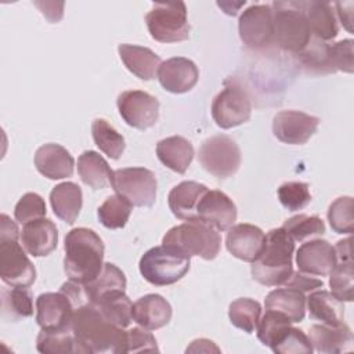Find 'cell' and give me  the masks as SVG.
<instances>
[{"label": "cell", "instance_id": "f5cc1de1", "mask_svg": "<svg viewBox=\"0 0 354 354\" xmlns=\"http://www.w3.org/2000/svg\"><path fill=\"white\" fill-rule=\"evenodd\" d=\"M335 7L337 10V15H339V19H340L342 25L348 32H353V1L336 3Z\"/></svg>", "mask_w": 354, "mask_h": 354}, {"label": "cell", "instance_id": "cb8c5ba5", "mask_svg": "<svg viewBox=\"0 0 354 354\" xmlns=\"http://www.w3.org/2000/svg\"><path fill=\"white\" fill-rule=\"evenodd\" d=\"M119 57L124 66L141 80H152L162 64L159 55H156L151 48L136 46V44H119Z\"/></svg>", "mask_w": 354, "mask_h": 354}, {"label": "cell", "instance_id": "30bf717a", "mask_svg": "<svg viewBox=\"0 0 354 354\" xmlns=\"http://www.w3.org/2000/svg\"><path fill=\"white\" fill-rule=\"evenodd\" d=\"M115 192L137 207H151L156 201V177L145 167H123L112 174Z\"/></svg>", "mask_w": 354, "mask_h": 354}, {"label": "cell", "instance_id": "d6a6232c", "mask_svg": "<svg viewBox=\"0 0 354 354\" xmlns=\"http://www.w3.org/2000/svg\"><path fill=\"white\" fill-rule=\"evenodd\" d=\"M1 314L3 318L18 321L33 315V296L28 288H3L1 289Z\"/></svg>", "mask_w": 354, "mask_h": 354}, {"label": "cell", "instance_id": "c3c4849f", "mask_svg": "<svg viewBox=\"0 0 354 354\" xmlns=\"http://www.w3.org/2000/svg\"><path fill=\"white\" fill-rule=\"evenodd\" d=\"M142 351H159L156 339L148 329L142 326L131 328L127 330V353Z\"/></svg>", "mask_w": 354, "mask_h": 354}, {"label": "cell", "instance_id": "5bb4252c", "mask_svg": "<svg viewBox=\"0 0 354 354\" xmlns=\"http://www.w3.org/2000/svg\"><path fill=\"white\" fill-rule=\"evenodd\" d=\"M319 119L300 111H281L272 119V133L283 144L303 145L317 131Z\"/></svg>", "mask_w": 354, "mask_h": 354}, {"label": "cell", "instance_id": "ab89813d", "mask_svg": "<svg viewBox=\"0 0 354 354\" xmlns=\"http://www.w3.org/2000/svg\"><path fill=\"white\" fill-rule=\"evenodd\" d=\"M282 228L295 242H304L306 239L321 236L326 231L325 223L318 216L308 214H296L285 220Z\"/></svg>", "mask_w": 354, "mask_h": 354}, {"label": "cell", "instance_id": "681fc988", "mask_svg": "<svg viewBox=\"0 0 354 354\" xmlns=\"http://www.w3.org/2000/svg\"><path fill=\"white\" fill-rule=\"evenodd\" d=\"M283 286L293 288V289H297L303 293H307V292H313L318 288H322L324 282L318 278L311 277L310 274H306V272H301V271H293Z\"/></svg>", "mask_w": 354, "mask_h": 354}, {"label": "cell", "instance_id": "277c9868", "mask_svg": "<svg viewBox=\"0 0 354 354\" xmlns=\"http://www.w3.org/2000/svg\"><path fill=\"white\" fill-rule=\"evenodd\" d=\"M271 8L274 21L272 43L293 55L303 51L313 37L304 15L303 1H274Z\"/></svg>", "mask_w": 354, "mask_h": 354}, {"label": "cell", "instance_id": "e575fe53", "mask_svg": "<svg viewBox=\"0 0 354 354\" xmlns=\"http://www.w3.org/2000/svg\"><path fill=\"white\" fill-rule=\"evenodd\" d=\"M86 285V290L90 299V303L94 304L101 296L113 292L124 290L127 281L123 271L112 263H104L101 272Z\"/></svg>", "mask_w": 354, "mask_h": 354}, {"label": "cell", "instance_id": "7402d4cb", "mask_svg": "<svg viewBox=\"0 0 354 354\" xmlns=\"http://www.w3.org/2000/svg\"><path fill=\"white\" fill-rule=\"evenodd\" d=\"M307 336L313 350L324 354H339L350 351L354 343L353 332L344 322L337 326H329L325 324L313 325Z\"/></svg>", "mask_w": 354, "mask_h": 354}, {"label": "cell", "instance_id": "4316f807", "mask_svg": "<svg viewBox=\"0 0 354 354\" xmlns=\"http://www.w3.org/2000/svg\"><path fill=\"white\" fill-rule=\"evenodd\" d=\"M194 155L195 151L192 144L181 136H171L160 140L156 144L158 159L167 169L178 174H184L187 171L194 159Z\"/></svg>", "mask_w": 354, "mask_h": 354}, {"label": "cell", "instance_id": "8d00e7d4", "mask_svg": "<svg viewBox=\"0 0 354 354\" xmlns=\"http://www.w3.org/2000/svg\"><path fill=\"white\" fill-rule=\"evenodd\" d=\"M91 134H93L94 144L108 158L116 160L124 152L126 144H124L123 136L118 133L115 127L108 123V120L101 118L94 119L91 124Z\"/></svg>", "mask_w": 354, "mask_h": 354}, {"label": "cell", "instance_id": "7c38bea8", "mask_svg": "<svg viewBox=\"0 0 354 354\" xmlns=\"http://www.w3.org/2000/svg\"><path fill=\"white\" fill-rule=\"evenodd\" d=\"M238 30L242 43L252 50L267 48L274 39L271 4H252L241 15Z\"/></svg>", "mask_w": 354, "mask_h": 354}, {"label": "cell", "instance_id": "7dc6e473", "mask_svg": "<svg viewBox=\"0 0 354 354\" xmlns=\"http://www.w3.org/2000/svg\"><path fill=\"white\" fill-rule=\"evenodd\" d=\"M353 44L354 41L351 39L340 40L330 44V59L336 72L340 71L346 73H353L354 71Z\"/></svg>", "mask_w": 354, "mask_h": 354}, {"label": "cell", "instance_id": "83f0119b", "mask_svg": "<svg viewBox=\"0 0 354 354\" xmlns=\"http://www.w3.org/2000/svg\"><path fill=\"white\" fill-rule=\"evenodd\" d=\"M50 205L54 214L59 220L72 225L76 221L83 205V194L80 187L72 181H65L55 185L50 192Z\"/></svg>", "mask_w": 354, "mask_h": 354}, {"label": "cell", "instance_id": "e0dca14e", "mask_svg": "<svg viewBox=\"0 0 354 354\" xmlns=\"http://www.w3.org/2000/svg\"><path fill=\"white\" fill-rule=\"evenodd\" d=\"M156 77L166 91L183 94L192 90L198 83L199 71L194 61L184 57H173L159 65Z\"/></svg>", "mask_w": 354, "mask_h": 354}, {"label": "cell", "instance_id": "7a4b0ae2", "mask_svg": "<svg viewBox=\"0 0 354 354\" xmlns=\"http://www.w3.org/2000/svg\"><path fill=\"white\" fill-rule=\"evenodd\" d=\"M64 250V271L69 279L88 283L101 272L105 246L95 231L84 227L71 230Z\"/></svg>", "mask_w": 354, "mask_h": 354}, {"label": "cell", "instance_id": "f1b7e54d", "mask_svg": "<svg viewBox=\"0 0 354 354\" xmlns=\"http://www.w3.org/2000/svg\"><path fill=\"white\" fill-rule=\"evenodd\" d=\"M344 301L339 300L335 295L328 290L319 289L313 290L306 297L307 310L313 319L329 326H337L344 319Z\"/></svg>", "mask_w": 354, "mask_h": 354}, {"label": "cell", "instance_id": "ee69618b", "mask_svg": "<svg viewBox=\"0 0 354 354\" xmlns=\"http://www.w3.org/2000/svg\"><path fill=\"white\" fill-rule=\"evenodd\" d=\"M292 325V321L286 318L285 315L272 311L266 310V314L260 317L259 325L256 328L257 339L267 347H271L272 343L279 337V335L286 330Z\"/></svg>", "mask_w": 354, "mask_h": 354}, {"label": "cell", "instance_id": "d6986e66", "mask_svg": "<svg viewBox=\"0 0 354 354\" xmlns=\"http://www.w3.org/2000/svg\"><path fill=\"white\" fill-rule=\"evenodd\" d=\"M73 313V304L62 292L41 293L36 299V322L41 329L69 326Z\"/></svg>", "mask_w": 354, "mask_h": 354}, {"label": "cell", "instance_id": "ba28073f", "mask_svg": "<svg viewBox=\"0 0 354 354\" xmlns=\"http://www.w3.org/2000/svg\"><path fill=\"white\" fill-rule=\"evenodd\" d=\"M198 159L207 173L224 180L238 171L241 166V149L231 137L217 134L202 142Z\"/></svg>", "mask_w": 354, "mask_h": 354}, {"label": "cell", "instance_id": "bcb514c9", "mask_svg": "<svg viewBox=\"0 0 354 354\" xmlns=\"http://www.w3.org/2000/svg\"><path fill=\"white\" fill-rule=\"evenodd\" d=\"M46 213L47 209L44 199L35 192H26L25 195H22L14 209L15 220L21 224H26L29 221L46 217Z\"/></svg>", "mask_w": 354, "mask_h": 354}, {"label": "cell", "instance_id": "d4e9b609", "mask_svg": "<svg viewBox=\"0 0 354 354\" xmlns=\"http://www.w3.org/2000/svg\"><path fill=\"white\" fill-rule=\"evenodd\" d=\"M303 10L311 36L322 41L332 40L337 36L339 24L330 3L303 1Z\"/></svg>", "mask_w": 354, "mask_h": 354}, {"label": "cell", "instance_id": "484cf974", "mask_svg": "<svg viewBox=\"0 0 354 354\" xmlns=\"http://www.w3.org/2000/svg\"><path fill=\"white\" fill-rule=\"evenodd\" d=\"M209 188L196 181H183L169 192L167 202L171 213L184 221L196 220V206Z\"/></svg>", "mask_w": 354, "mask_h": 354}, {"label": "cell", "instance_id": "2e32d148", "mask_svg": "<svg viewBox=\"0 0 354 354\" xmlns=\"http://www.w3.org/2000/svg\"><path fill=\"white\" fill-rule=\"evenodd\" d=\"M227 231L225 246L234 257L246 263H253L263 252L266 234L257 225L241 223L234 224Z\"/></svg>", "mask_w": 354, "mask_h": 354}, {"label": "cell", "instance_id": "60d3db41", "mask_svg": "<svg viewBox=\"0 0 354 354\" xmlns=\"http://www.w3.org/2000/svg\"><path fill=\"white\" fill-rule=\"evenodd\" d=\"M328 221L336 234H348L354 231V202L351 196L336 198L328 209Z\"/></svg>", "mask_w": 354, "mask_h": 354}, {"label": "cell", "instance_id": "8992f818", "mask_svg": "<svg viewBox=\"0 0 354 354\" xmlns=\"http://www.w3.org/2000/svg\"><path fill=\"white\" fill-rule=\"evenodd\" d=\"M191 257L169 246H155L140 259V272L155 286H166L180 281L189 270Z\"/></svg>", "mask_w": 354, "mask_h": 354}, {"label": "cell", "instance_id": "5b68a950", "mask_svg": "<svg viewBox=\"0 0 354 354\" xmlns=\"http://www.w3.org/2000/svg\"><path fill=\"white\" fill-rule=\"evenodd\" d=\"M162 245L188 257L199 256L205 260H213L220 252L221 236L216 228L199 220H189L170 228L165 234Z\"/></svg>", "mask_w": 354, "mask_h": 354}, {"label": "cell", "instance_id": "9c48e42d", "mask_svg": "<svg viewBox=\"0 0 354 354\" xmlns=\"http://www.w3.org/2000/svg\"><path fill=\"white\" fill-rule=\"evenodd\" d=\"M210 111L218 127L232 129L241 126L250 119V97L241 83L227 80L224 88L213 98Z\"/></svg>", "mask_w": 354, "mask_h": 354}, {"label": "cell", "instance_id": "f35d334b", "mask_svg": "<svg viewBox=\"0 0 354 354\" xmlns=\"http://www.w3.org/2000/svg\"><path fill=\"white\" fill-rule=\"evenodd\" d=\"M131 210L133 205L116 194L105 199V202L98 207L97 216L105 228L119 230L127 224Z\"/></svg>", "mask_w": 354, "mask_h": 354}, {"label": "cell", "instance_id": "3957f363", "mask_svg": "<svg viewBox=\"0 0 354 354\" xmlns=\"http://www.w3.org/2000/svg\"><path fill=\"white\" fill-rule=\"evenodd\" d=\"M295 241L281 227L266 234V245L252 263L250 272L256 282L266 286H283L293 272Z\"/></svg>", "mask_w": 354, "mask_h": 354}, {"label": "cell", "instance_id": "11a10c76", "mask_svg": "<svg viewBox=\"0 0 354 354\" xmlns=\"http://www.w3.org/2000/svg\"><path fill=\"white\" fill-rule=\"evenodd\" d=\"M335 252H336V257L337 261H353V256H351V236L342 239L336 243Z\"/></svg>", "mask_w": 354, "mask_h": 354}, {"label": "cell", "instance_id": "ffe728a7", "mask_svg": "<svg viewBox=\"0 0 354 354\" xmlns=\"http://www.w3.org/2000/svg\"><path fill=\"white\" fill-rule=\"evenodd\" d=\"M21 245L33 257L48 256L58 243V230L55 224L46 217L24 224L21 231Z\"/></svg>", "mask_w": 354, "mask_h": 354}, {"label": "cell", "instance_id": "836d02e7", "mask_svg": "<svg viewBox=\"0 0 354 354\" xmlns=\"http://www.w3.org/2000/svg\"><path fill=\"white\" fill-rule=\"evenodd\" d=\"M296 58L311 73L326 75L336 72L330 59V44L315 37H311L306 48L296 54Z\"/></svg>", "mask_w": 354, "mask_h": 354}, {"label": "cell", "instance_id": "db71d44e", "mask_svg": "<svg viewBox=\"0 0 354 354\" xmlns=\"http://www.w3.org/2000/svg\"><path fill=\"white\" fill-rule=\"evenodd\" d=\"M220 353V348L209 339H196L189 347H187V353Z\"/></svg>", "mask_w": 354, "mask_h": 354}, {"label": "cell", "instance_id": "6da1fadb", "mask_svg": "<svg viewBox=\"0 0 354 354\" xmlns=\"http://www.w3.org/2000/svg\"><path fill=\"white\" fill-rule=\"evenodd\" d=\"M71 326L77 354L127 353V330L108 321L91 303L75 310Z\"/></svg>", "mask_w": 354, "mask_h": 354}, {"label": "cell", "instance_id": "7bdbcfd3", "mask_svg": "<svg viewBox=\"0 0 354 354\" xmlns=\"http://www.w3.org/2000/svg\"><path fill=\"white\" fill-rule=\"evenodd\" d=\"M277 354H311L313 346L308 336L292 325L283 330L270 347Z\"/></svg>", "mask_w": 354, "mask_h": 354}, {"label": "cell", "instance_id": "b9f144b4", "mask_svg": "<svg viewBox=\"0 0 354 354\" xmlns=\"http://www.w3.org/2000/svg\"><path fill=\"white\" fill-rule=\"evenodd\" d=\"M330 293L342 301L354 299V267L353 261L337 263L329 272Z\"/></svg>", "mask_w": 354, "mask_h": 354}, {"label": "cell", "instance_id": "816d5d0a", "mask_svg": "<svg viewBox=\"0 0 354 354\" xmlns=\"http://www.w3.org/2000/svg\"><path fill=\"white\" fill-rule=\"evenodd\" d=\"M21 236L18 225L7 214L0 216V239H17Z\"/></svg>", "mask_w": 354, "mask_h": 354}, {"label": "cell", "instance_id": "74e56055", "mask_svg": "<svg viewBox=\"0 0 354 354\" xmlns=\"http://www.w3.org/2000/svg\"><path fill=\"white\" fill-rule=\"evenodd\" d=\"M228 317L235 328L253 333L261 317V306L250 297H239L230 304Z\"/></svg>", "mask_w": 354, "mask_h": 354}, {"label": "cell", "instance_id": "603a6c76", "mask_svg": "<svg viewBox=\"0 0 354 354\" xmlns=\"http://www.w3.org/2000/svg\"><path fill=\"white\" fill-rule=\"evenodd\" d=\"M171 315L173 310L170 303L156 293L145 295L133 304L134 322L148 330L163 328L170 322Z\"/></svg>", "mask_w": 354, "mask_h": 354}, {"label": "cell", "instance_id": "8fae6325", "mask_svg": "<svg viewBox=\"0 0 354 354\" xmlns=\"http://www.w3.org/2000/svg\"><path fill=\"white\" fill-rule=\"evenodd\" d=\"M28 252L17 239H0V278L8 286L29 288L36 279V270Z\"/></svg>", "mask_w": 354, "mask_h": 354}, {"label": "cell", "instance_id": "4fadbf2b", "mask_svg": "<svg viewBox=\"0 0 354 354\" xmlns=\"http://www.w3.org/2000/svg\"><path fill=\"white\" fill-rule=\"evenodd\" d=\"M122 119L131 127L147 130L159 118V101L142 90H127L119 94L116 101Z\"/></svg>", "mask_w": 354, "mask_h": 354}, {"label": "cell", "instance_id": "52a82bcc", "mask_svg": "<svg viewBox=\"0 0 354 354\" xmlns=\"http://www.w3.org/2000/svg\"><path fill=\"white\" fill-rule=\"evenodd\" d=\"M151 37L159 43H178L189 39L191 26L183 1L155 3L145 15Z\"/></svg>", "mask_w": 354, "mask_h": 354}, {"label": "cell", "instance_id": "f907efd6", "mask_svg": "<svg viewBox=\"0 0 354 354\" xmlns=\"http://www.w3.org/2000/svg\"><path fill=\"white\" fill-rule=\"evenodd\" d=\"M59 292H62L71 300V303L73 304L75 310L77 307H82V306L90 303V299H88V295H87L84 283H80V282L69 279L68 282L62 283Z\"/></svg>", "mask_w": 354, "mask_h": 354}, {"label": "cell", "instance_id": "d590c367", "mask_svg": "<svg viewBox=\"0 0 354 354\" xmlns=\"http://www.w3.org/2000/svg\"><path fill=\"white\" fill-rule=\"evenodd\" d=\"M36 348L41 354L76 353V340L72 326L59 329H41L36 339Z\"/></svg>", "mask_w": 354, "mask_h": 354}, {"label": "cell", "instance_id": "44dd1931", "mask_svg": "<svg viewBox=\"0 0 354 354\" xmlns=\"http://www.w3.org/2000/svg\"><path fill=\"white\" fill-rule=\"evenodd\" d=\"M35 166L37 171L48 180H62L72 177L75 159L66 148L59 144H44L35 153Z\"/></svg>", "mask_w": 354, "mask_h": 354}, {"label": "cell", "instance_id": "9f6ffc18", "mask_svg": "<svg viewBox=\"0 0 354 354\" xmlns=\"http://www.w3.org/2000/svg\"><path fill=\"white\" fill-rule=\"evenodd\" d=\"M217 4H218L221 8L230 7L228 10H224L225 14H228V15H236V14H238V10H239L242 6H245V1H239V3H236V4L230 3V1H227V3H217Z\"/></svg>", "mask_w": 354, "mask_h": 354}, {"label": "cell", "instance_id": "ac0fdd59", "mask_svg": "<svg viewBox=\"0 0 354 354\" xmlns=\"http://www.w3.org/2000/svg\"><path fill=\"white\" fill-rule=\"evenodd\" d=\"M296 264L301 272L328 277L337 264L335 248L325 239L307 241L296 252Z\"/></svg>", "mask_w": 354, "mask_h": 354}, {"label": "cell", "instance_id": "4dcf8cb0", "mask_svg": "<svg viewBox=\"0 0 354 354\" xmlns=\"http://www.w3.org/2000/svg\"><path fill=\"white\" fill-rule=\"evenodd\" d=\"M77 173L83 184L93 189H104L111 185L113 174L108 162L95 151H84L77 158Z\"/></svg>", "mask_w": 354, "mask_h": 354}, {"label": "cell", "instance_id": "1f68e13d", "mask_svg": "<svg viewBox=\"0 0 354 354\" xmlns=\"http://www.w3.org/2000/svg\"><path fill=\"white\" fill-rule=\"evenodd\" d=\"M94 306L112 324L127 328L133 321V303L124 290H113L101 296Z\"/></svg>", "mask_w": 354, "mask_h": 354}, {"label": "cell", "instance_id": "f546056e", "mask_svg": "<svg viewBox=\"0 0 354 354\" xmlns=\"http://www.w3.org/2000/svg\"><path fill=\"white\" fill-rule=\"evenodd\" d=\"M266 310L277 311L293 322L303 321L306 315V296L293 288H277L264 300Z\"/></svg>", "mask_w": 354, "mask_h": 354}, {"label": "cell", "instance_id": "9a60e30c", "mask_svg": "<svg viewBox=\"0 0 354 354\" xmlns=\"http://www.w3.org/2000/svg\"><path fill=\"white\" fill-rule=\"evenodd\" d=\"M236 206L232 199L218 189H207L196 206V220L216 228L227 231L236 221Z\"/></svg>", "mask_w": 354, "mask_h": 354}, {"label": "cell", "instance_id": "f6af8a7d", "mask_svg": "<svg viewBox=\"0 0 354 354\" xmlns=\"http://www.w3.org/2000/svg\"><path fill=\"white\" fill-rule=\"evenodd\" d=\"M278 199L289 212H297L311 202L308 184L301 181H288L278 188Z\"/></svg>", "mask_w": 354, "mask_h": 354}]
</instances>
